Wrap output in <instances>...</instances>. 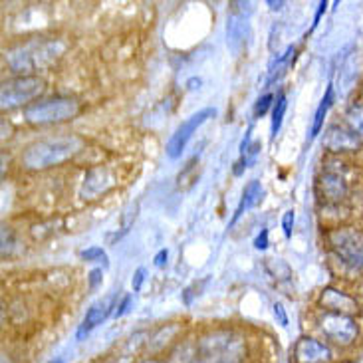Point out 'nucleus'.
Segmentation results:
<instances>
[{
    "mask_svg": "<svg viewBox=\"0 0 363 363\" xmlns=\"http://www.w3.org/2000/svg\"><path fill=\"white\" fill-rule=\"evenodd\" d=\"M79 149H82V141L78 138L46 139L30 145L22 155V163L28 169H48L74 157Z\"/></svg>",
    "mask_w": 363,
    "mask_h": 363,
    "instance_id": "nucleus-1",
    "label": "nucleus"
},
{
    "mask_svg": "<svg viewBox=\"0 0 363 363\" xmlns=\"http://www.w3.org/2000/svg\"><path fill=\"white\" fill-rule=\"evenodd\" d=\"M64 52V44L58 40H34L16 50H10L9 66L14 72H34L52 64Z\"/></svg>",
    "mask_w": 363,
    "mask_h": 363,
    "instance_id": "nucleus-2",
    "label": "nucleus"
},
{
    "mask_svg": "<svg viewBox=\"0 0 363 363\" xmlns=\"http://www.w3.org/2000/svg\"><path fill=\"white\" fill-rule=\"evenodd\" d=\"M325 240L330 248L334 250V255L344 262L352 266L355 270L363 268V235L355 228L342 226V228H332Z\"/></svg>",
    "mask_w": 363,
    "mask_h": 363,
    "instance_id": "nucleus-3",
    "label": "nucleus"
},
{
    "mask_svg": "<svg viewBox=\"0 0 363 363\" xmlns=\"http://www.w3.org/2000/svg\"><path fill=\"white\" fill-rule=\"evenodd\" d=\"M78 101L66 98H52L34 101L32 106L26 108L24 116L30 123L36 125H46V123H60V121H68L78 113Z\"/></svg>",
    "mask_w": 363,
    "mask_h": 363,
    "instance_id": "nucleus-4",
    "label": "nucleus"
},
{
    "mask_svg": "<svg viewBox=\"0 0 363 363\" xmlns=\"http://www.w3.org/2000/svg\"><path fill=\"white\" fill-rule=\"evenodd\" d=\"M44 89L42 79L32 78V76H24V78L10 79L4 82L2 86V108L12 109L16 106H22L26 101H32L34 98H38L40 91Z\"/></svg>",
    "mask_w": 363,
    "mask_h": 363,
    "instance_id": "nucleus-5",
    "label": "nucleus"
},
{
    "mask_svg": "<svg viewBox=\"0 0 363 363\" xmlns=\"http://www.w3.org/2000/svg\"><path fill=\"white\" fill-rule=\"evenodd\" d=\"M320 330L328 340H332L337 345H352L359 334V328L352 315L334 314V312H325L320 318Z\"/></svg>",
    "mask_w": 363,
    "mask_h": 363,
    "instance_id": "nucleus-6",
    "label": "nucleus"
},
{
    "mask_svg": "<svg viewBox=\"0 0 363 363\" xmlns=\"http://www.w3.org/2000/svg\"><path fill=\"white\" fill-rule=\"evenodd\" d=\"M215 116H216L215 108H205V109H201V111H196L195 116H191V118L186 119L185 123H183L175 133H173L171 141H169V145H167L169 157L171 159L181 157V153L185 151L186 143L191 141L193 133H195L196 129L201 128L205 121H208L211 118H215Z\"/></svg>",
    "mask_w": 363,
    "mask_h": 363,
    "instance_id": "nucleus-7",
    "label": "nucleus"
},
{
    "mask_svg": "<svg viewBox=\"0 0 363 363\" xmlns=\"http://www.w3.org/2000/svg\"><path fill=\"white\" fill-rule=\"evenodd\" d=\"M332 359L330 347L314 340V337H300L294 345V362L296 363H328Z\"/></svg>",
    "mask_w": 363,
    "mask_h": 363,
    "instance_id": "nucleus-8",
    "label": "nucleus"
},
{
    "mask_svg": "<svg viewBox=\"0 0 363 363\" xmlns=\"http://www.w3.org/2000/svg\"><path fill=\"white\" fill-rule=\"evenodd\" d=\"M324 145L328 151L334 153H342V151H355L362 145V139L355 135L352 129L340 128V125H332L325 131Z\"/></svg>",
    "mask_w": 363,
    "mask_h": 363,
    "instance_id": "nucleus-9",
    "label": "nucleus"
},
{
    "mask_svg": "<svg viewBox=\"0 0 363 363\" xmlns=\"http://www.w3.org/2000/svg\"><path fill=\"white\" fill-rule=\"evenodd\" d=\"M248 14H250V10L245 12L242 9H238V4H235V10L226 22V42L235 52H238V48L245 44L246 36H248Z\"/></svg>",
    "mask_w": 363,
    "mask_h": 363,
    "instance_id": "nucleus-10",
    "label": "nucleus"
},
{
    "mask_svg": "<svg viewBox=\"0 0 363 363\" xmlns=\"http://www.w3.org/2000/svg\"><path fill=\"white\" fill-rule=\"evenodd\" d=\"M320 304L322 308H325V312H334V314L354 315L357 312L355 298L345 294L342 290H335V288H325L320 296Z\"/></svg>",
    "mask_w": 363,
    "mask_h": 363,
    "instance_id": "nucleus-11",
    "label": "nucleus"
},
{
    "mask_svg": "<svg viewBox=\"0 0 363 363\" xmlns=\"http://www.w3.org/2000/svg\"><path fill=\"white\" fill-rule=\"evenodd\" d=\"M318 189L328 203H340L347 195V185L342 175L337 173H324L318 181Z\"/></svg>",
    "mask_w": 363,
    "mask_h": 363,
    "instance_id": "nucleus-12",
    "label": "nucleus"
},
{
    "mask_svg": "<svg viewBox=\"0 0 363 363\" xmlns=\"http://www.w3.org/2000/svg\"><path fill=\"white\" fill-rule=\"evenodd\" d=\"M111 302H113V298L101 300V302H98V304H94L89 308L88 314L84 318V322H82V325L78 328V332H76V337H78V340H84V335H88L94 328H98V325L108 318L109 310L113 308Z\"/></svg>",
    "mask_w": 363,
    "mask_h": 363,
    "instance_id": "nucleus-13",
    "label": "nucleus"
},
{
    "mask_svg": "<svg viewBox=\"0 0 363 363\" xmlns=\"http://www.w3.org/2000/svg\"><path fill=\"white\" fill-rule=\"evenodd\" d=\"M260 195H262L260 181H250V183L245 186V193H242V199H240V203H238V206H236V213L235 216H233V220H230V226L236 225V220L245 215L248 208H252V206L260 201Z\"/></svg>",
    "mask_w": 363,
    "mask_h": 363,
    "instance_id": "nucleus-14",
    "label": "nucleus"
},
{
    "mask_svg": "<svg viewBox=\"0 0 363 363\" xmlns=\"http://www.w3.org/2000/svg\"><path fill=\"white\" fill-rule=\"evenodd\" d=\"M294 54H296V48L294 46H288L286 48L284 54H280L278 58L270 64V68H268V79H266V86L268 84H272L274 79H278L282 74L286 72V68L292 64V60H294Z\"/></svg>",
    "mask_w": 363,
    "mask_h": 363,
    "instance_id": "nucleus-15",
    "label": "nucleus"
},
{
    "mask_svg": "<svg viewBox=\"0 0 363 363\" xmlns=\"http://www.w3.org/2000/svg\"><path fill=\"white\" fill-rule=\"evenodd\" d=\"M345 123L355 135L363 139V104H354L345 111Z\"/></svg>",
    "mask_w": 363,
    "mask_h": 363,
    "instance_id": "nucleus-16",
    "label": "nucleus"
},
{
    "mask_svg": "<svg viewBox=\"0 0 363 363\" xmlns=\"http://www.w3.org/2000/svg\"><path fill=\"white\" fill-rule=\"evenodd\" d=\"M332 98H334V88H332V86H328V91H325L324 99H322V104H320V108H318V111H315V116H314L312 138H315V135L320 133L322 125H324L325 113H328V109H330V106H332Z\"/></svg>",
    "mask_w": 363,
    "mask_h": 363,
    "instance_id": "nucleus-17",
    "label": "nucleus"
},
{
    "mask_svg": "<svg viewBox=\"0 0 363 363\" xmlns=\"http://www.w3.org/2000/svg\"><path fill=\"white\" fill-rule=\"evenodd\" d=\"M286 108H288V101H286L284 94H278V98L274 101V108H272V139L278 135L280 131V125H282V119H284Z\"/></svg>",
    "mask_w": 363,
    "mask_h": 363,
    "instance_id": "nucleus-18",
    "label": "nucleus"
},
{
    "mask_svg": "<svg viewBox=\"0 0 363 363\" xmlns=\"http://www.w3.org/2000/svg\"><path fill=\"white\" fill-rule=\"evenodd\" d=\"M82 258L86 260V262H96V260H104L106 264H108V256H106V252L99 248V246H91V248H88V250H84L82 252Z\"/></svg>",
    "mask_w": 363,
    "mask_h": 363,
    "instance_id": "nucleus-19",
    "label": "nucleus"
},
{
    "mask_svg": "<svg viewBox=\"0 0 363 363\" xmlns=\"http://www.w3.org/2000/svg\"><path fill=\"white\" fill-rule=\"evenodd\" d=\"M272 101H274V96H272V94H266V96H262V98L258 99L255 106V118H262V116H266V111L272 106Z\"/></svg>",
    "mask_w": 363,
    "mask_h": 363,
    "instance_id": "nucleus-20",
    "label": "nucleus"
},
{
    "mask_svg": "<svg viewBox=\"0 0 363 363\" xmlns=\"http://www.w3.org/2000/svg\"><path fill=\"white\" fill-rule=\"evenodd\" d=\"M292 228H294V213L288 211V213H284V216H282V230H284L286 238L292 236Z\"/></svg>",
    "mask_w": 363,
    "mask_h": 363,
    "instance_id": "nucleus-21",
    "label": "nucleus"
},
{
    "mask_svg": "<svg viewBox=\"0 0 363 363\" xmlns=\"http://www.w3.org/2000/svg\"><path fill=\"white\" fill-rule=\"evenodd\" d=\"M274 315H276V320H278V324L280 325H288V315H286V310H284V306L280 304V302H276L274 306Z\"/></svg>",
    "mask_w": 363,
    "mask_h": 363,
    "instance_id": "nucleus-22",
    "label": "nucleus"
},
{
    "mask_svg": "<svg viewBox=\"0 0 363 363\" xmlns=\"http://www.w3.org/2000/svg\"><path fill=\"white\" fill-rule=\"evenodd\" d=\"M145 280V268H138V272L133 274V280H131V286H133V292H139L141 290V284Z\"/></svg>",
    "mask_w": 363,
    "mask_h": 363,
    "instance_id": "nucleus-23",
    "label": "nucleus"
},
{
    "mask_svg": "<svg viewBox=\"0 0 363 363\" xmlns=\"http://www.w3.org/2000/svg\"><path fill=\"white\" fill-rule=\"evenodd\" d=\"M129 304H131V294H128L123 300H121V304L116 308V312H113V318H121V315L125 314L129 310Z\"/></svg>",
    "mask_w": 363,
    "mask_h": 363,
    "instance_id": "nucleus-24",
    "label": "nucleus"
},
{
    "mask_svg": "<svg viewBox=\"0 0 363 363\" xmlns=\"http://www.w3.org/2000/svg\"><path fill=\"white\" fill-rule=\"evenodd\" d=\"M255 246L258 250H266L268 248V230L262 228V233L255 238Z\"/></svg>",
    "mask_w": 363,
    "mask_h": 363,
    "instance_id": "nucleus-25",
    "label": "nucleus"
},
{
    "mask_svg": "<svg viewBox=\"0 0 363 363\" xmlns=\"http://www.w3.org/2000/svg\"><path fill=\"white\" fill-rule=\"evenodd\" d=\"M101 268H96V270H91V272H89V286H91V288H96V286L99 284V282H101Z\"/></svg>",
    "mask_w": 363,
    "mask_h": 363,
    "instance_id": "nucleus-26",
    "label": "nucleus"
},
{
    "mask_svg": "<svg viewBox=\"0 0 363 363\" xmlns=\"http://www.w3.org/2000/svg\"><path fill=\"white\" fill-rule=\"evenodd\" d=\"M167 256H169V252L165 250V248H163V250H159L157 256H155V266H159V268H161V266L167 264Z\"/></svg>",
    "mask_w": 363,
    "mask_h": 363,
    "instance_id": "nucleus-27",
    "label": "nucleus"
},
{
    "mask_svg": "<svg viewBox=\"0 0 363 363\" xmlns=\"http://www.w3.org/2000/svg\"><path fill=\"white\" fill-rule=\"evenodd\" d=\"M325 6H328V2H320V9H318V12H315V18H314V28L318 26V22H320V18H322V14L325 12Z\"/></svg>",
    "mask_w": 363,
    "mask_h": 363,
    "instance_id": "nucleus-28",
    "label": "nucleus"
},
{
    "mask_svg": "<svg viewBox=\"0 0 363 363\" xmlns=\"http://www.w3.org/2000/svg\"><path fill=\"white\" fill-rule=\"evenodd\" d=\"M286 2H272V0H268V6H270V10H282L284 9Z\"/></svg>",
    "mask_w": 363,
    "mask_h": 363,
    "instance_id": "nucleus-29",
    "label": "nucleus"
},
{
    "mask_svg": "<svg viewBox=\"0 0 363 363\" xmlns=\"http://www.w3.org/2000/svg\"><path fill=\"white\" fill-rule=\"evenodd\" d=\"M201 86V79L196 78V79H189V89H195Z\"/></svg>",
    "mask_w": 363,
    "mask_h": 363,
    "instance_id": "nucleus-30",
    "label": "nucleus"
},
{
    "mask_svg": "<svg viewBox=\"0 0 363 363\" xmlns=\"http://www.w3.org/2000/svg\"><path fill=\"white\" fill-rule=\"evenodd\" d=\"M143 363H163V362H159V359H147V362H143Z\"/></svg>",
    "mask_w": 363,
    "mask_h": 363,
    "instance_id": "nucleus-31",
    "label": "nucleus"
},
{
    "mask_svg": "<svg viewBox=\"0 0 363 363\" xmlns=\"http://www.w3.org/2000/svg\"><path fill=\"white\" fill-rule=\"evenodd\" d=\"M52 363H64V359H56V362H52Z\"/></svg>",
    "mask_w": 363,
    "mask_h": 363,
    "instance_id": "nucleus-32",
    "label": "nucleus"
},
{
    "mask_svg": "<svg viewBox=\"0 0 363 363\" xmlns=\"http://www.w3.org/2000/svg\"><path fill=\"white\" fill-rule=\"evenodd\" d=\"M196 363H201V362H196Z\"/></svg>",
    "mask_w": 363,
    "mask_h": 363,
    "instance_id": "nucleus-33",
    "label": "nucleus"
}]
</instances>
